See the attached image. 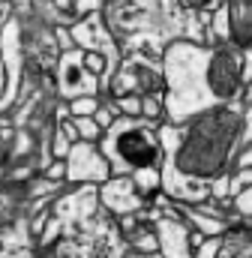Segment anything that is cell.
Returning a JSON list of instances; mask_svg holds the SVG:
<instances>
[{"label":"cell","mask_w":252,"mask_h":258,"mask_svg":"<svg viewBox=\"0 0 252 258\" xmlns=\"http://www.w3.org/2000/svg\"><path fill=\"white\" fill-rule=\"evenodd\" d=\"M240 81V60L231 51H219L210 63V87L216 96H231Z\"/></svg>","instance_id":"2"},{"label":"cell","mask_w":252,"mask_h":258,"mask_svg":"<svg viewBox=\"0 0 252 258\" xmlns=\"http://www.w3.org/2000/svg\"><path fill=\"white\" fill-rule=\"evenodd\" d=\"M87 111H93V102H90V99L75 102V114H87Z\"/></svg>","instance_id":"5"},{"label":"cell","mask_w":252,"mask_h":258,"mask_svg":"<svg viewBox=\"0 0 252 258\" xmlns=\"http://www.w3.org/2000/svg\"><path fill=\"white\" fill-rule=\"evenodd\" d=\"M234 126L237 120L228 111H219V114H210V120H201L192 129L186 147L180 150V168L189 174H201V177L216 174L219 165L225 162Z\"/></svg>","instance_id":"1"},{"label":"cell","mask_w":252,"mask_h":258,"mask_svg":"<svg viewBox=\"0 0 252 258\" xmlns=\"http://www.w3.org/2000/svg\"><path fill=\"white\" fill-rule=\"evenodd\" d=\"M117 150L135 168H144V165H150L156 159V147H153V141L144 132H123L120 141H117Z\"/></svg>","instance_id":"3"},{"label":"cell","mask_w":252,"mask_h":258,"mask_svg":"<svg viewBox=\"0 0 252 258\" xmlns=\"http://www.w3.org/2000/svg\"><path fill=\"white\" fill-rule=\"evenodd\" d=\"M186 3H192V6H204V3H210V0H186Z\"/></svg>","instance_id":"7"},{"label":"cell","mask_w":252,"mask_h":258,"mask_svg":"<svg viewBox=\"0 0 252 258\" xmlns=\"http://www.w3.org/2000/svg\"><path fill=\"white\" fill-rule=\"evenodd\" d=\"M228 18H231V36L240 45L252 42V0H228Z\"/></svg>","instance_id":"4"},{"label":"cell","mask_w":252,"mask_h":258,"mask_svg":"<svg viewBox=\"0 0 252 258\" xmlns=\"http://www.w3.org/2000/svg\"><path fill=\"white\" fill-rule=\"evenodd\" d=\"M81 129H84V132H87V135H96V126H93V123H87V120H84V123H81Z\"/></svg>","instance_id":"6"}]
</instances>
